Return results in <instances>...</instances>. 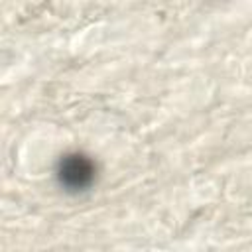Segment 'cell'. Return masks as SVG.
<instances>
[{"label":"cell","mask_w":252,"mask_h":252,"mask_svg":"<svg viewBox=\"0 0 252 252\" xmlns=\"http://www.w3.org/2000/svg\"><path fill=\"white\" fill-rule=\"evenodd\" d=\"M59 181L71 191H81L89 187L94 179V163L83 154L65 156L59 163Z\"/></svg>","instance_id":"6da1fadb"}]
</instances>
